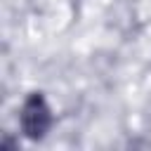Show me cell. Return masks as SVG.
<instances>
[{
  "mask_svg": "<svg viewBox=\"0 0 151 151\" xmlns=\"http://www.w3.org/2000/svg\"><path fill=\"white\" fill-rule=\"evenodd\" d=\"M19 120H21V130L26 137H31V139L45 137V132L52 127V111H50V106L40 92H33L26 97Z\"/></svg>",
  "mask_w": 151,
  "mask_h": 151,
  "instance_id": "6da1fadb",
  "label": "cell"
}]
</instances>
